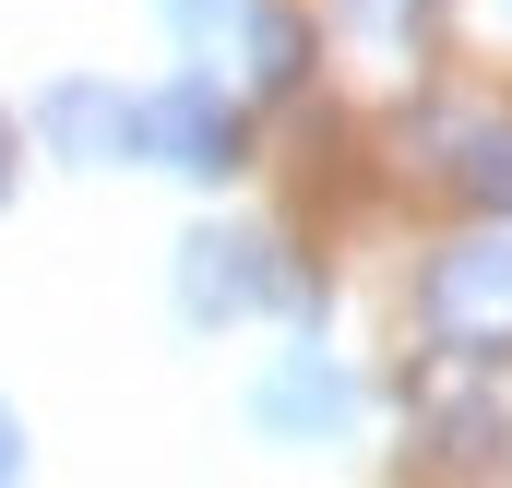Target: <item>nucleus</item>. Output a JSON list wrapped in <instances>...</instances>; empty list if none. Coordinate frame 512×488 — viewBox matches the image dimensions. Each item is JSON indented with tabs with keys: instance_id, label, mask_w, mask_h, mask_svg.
I'll return each mask as SVG.
<instances>
[{
	"instance_id": "nucleus-1",
	"label": "nucleus",
	"mask_w": 512,
	"mask_h": 488,
	"mask_svg": "<svg viewBox=\"0 0 512 488\" xmlns=\"http://www.w3.org/2000/svg\"><path fill=\"white\" fill-rule=\"evenodd\" d=\"M251 310H310V286L274 262V239L251 227H191L179 239V322H251Z\"/></svg>"
},
{
	"instance_id": "nucleus-2",
	"label": "nucleus",
	"mask_w": 512,
	"mask_h": 488,
	"mask_svg": "<svg viewBox=\"0 0 512 488\" xmlns=\"http://www.w3.org/2000/svg\"><path fill=\"white\" fill-rule=\"evenodd\" d=\"M417 310H429V334H441V346H465V358L512 346V239H453L441 262H429Z\"/></svg>"
},
{
	"instance_id": "nucleus-3",
	"label": "nucleus",
	"mask_w": 512,
	"mask_h": 488,
	"mask_svg": "<svg viewBox=\"0 0 512 488\" xmlns=\"http://www.w3.org/2000/svg\"><path fill=\"white\" fill-rule=\"evenodd\" d=\"M251 429L262 441H346L358 429V369L334 358V346H286L251 381Z\"/></svg>"
},
{
	"instance_id": "nucleus-4",
	"label": "nucleus",
	"mask_w": 512,
	"mask_h": 488,
	"mask_svg": "<svg viewBox=\"0 0 512 488\" xmlns=\"http://www.w3.org/2000/svg\"><path fill=\"white\" fill-rule=\"evenodd\" d=\"M143 155L179 167V179H227V167H239V108H227V84H215V72L155 84V96H143Z\"/></svg>"
},
{
	"instance_id": "nucleus-5",
	"label": "nucleus",
	"mask_w": 512,
	"mask_h": 488,
	"mask_svg": "<svg viewBox=\"0 0 512 488\" xmlns=\"http://www.w3.org/2000/svg\"><path fill=\"white\" fill-rule=\"evenodd\" d=\"M36 143L60 167H120V155H143V96H120V84H48L36 96Z\"/></svg>"
},
{
	"instance_id": "nucleus-6",
	"label": "nucleus",
	"mask_w": 512,
	"mask_h": 488,
	"mask_svg": "<svg viewBox=\"0 0 512 488\" xmlns=\"http://www.w3.org/2000/svg\"><path fill=\"white\" fill-rule=\"evenodd\" d=\"M239 60H251V84H262V96H286V84H298V60H310L298 12H274V0H262V12H251V36H239Z\"/></svg>"
},
{
	"instance_id": "nucleus-7",
	"label": "nucleus",
	"mask_w": 512,
	"mask_h": 488,
	"mask_svg": "<svg viewBox=\"0 0 512 488\" xmlns=\"http://www.w3.org/2000/svg\"><path fill=\"white\" fill-rule=\"evenodd\" d=\"M155 12H167V36H179V48H239L262 0H155Z\"/></svg>"
},
{
	"instance_id": "nucleus-8",
	"label": "nucleus",
	"mask_w": 512,
	"mask_h": 488,
	"mask_svg": "<svg viewBox=\"0 0 512 488\" xmlns=\"http://www.w3.org/2000/svg\"><path fill=\"white\" fill-rule=\"evenodd\" d=\"M465 179H477V191L512 215V131H489V155H465Z\"/></svg>"
},
{
	"instance_id": "nucleus-9",
	"label": "nucleus",
	"mask_w": 512,
	"mask_h": 488,
	"mask_svg": "<svg viewBox=\"0 0 512 488\" xmlns=\"http://www.w3.org/2000/svg\"><path fill=\"white\" fill-rule=\"evenodd\" d=\"M12 465H24V429H12V417H0V477H12Z\"/></svg>"
},
{
	"instance_id": "nucleus-10",
	"label": "nucleus",
	"mask_w": 512,
	"mask_h": 488,
	"mask_svg": "<svg viewBox=\"0 0 512 488\" xmlns=\"http://www.w3.org/2000/svg\"><path fill=\"white\" fill-rule=\"evenodd\" d=\"M0 203H12V120H0Z\"/></svg>"
},
{
	"instance_id": "nucleus-11",
	"label": "nucleus",
	"mask_w": 512,
	"mask_h": 488,
	"mask_svg": "<svg viewBox=\"0 0 512 488\" xmlns=\"http://www.w3.org/2000/svg\"><path fill=\"white\" fill-rule=\"evenodd\" d=\"M501 12H512V0H501Z\"/></svg>"
}]
</instances>
